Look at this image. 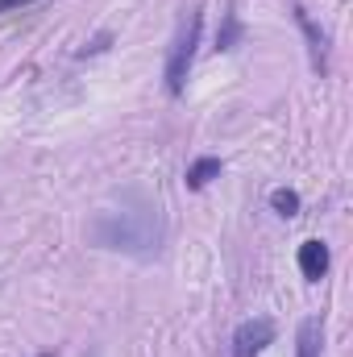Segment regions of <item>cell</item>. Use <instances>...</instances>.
I'll use <instances>...</instances> for the list:
<instances>
[{"instance_id": "1", "label": "cell", "mask_w": 353, "mask_h": 357, "mask_svg": "<svg viewBox=\"0 0 353 357\" xmlns=\"http://www.w3.org/2000/svg\"><path fill=\"white\" fill-rule=\"evenodd\" d=\"M91 245L100 250H117V254H133V258H150L163 245V216L158 204L129 195L121 208H104L88 229Z\"/></svg>"}, {"instance_id": "2", "label": "cell", "mask_w": 353, "mask_h": 357, "mask_svg": "<svg viewBox=\"0 0 353 357\" xmlns=\"http://www.w3.org/2000/svg\"><path fill=\"white\" fill-rule=\"evenodd\" d=\"M200 29H204V17H200V8H195V13L183 21L175 46H171V54H167V91H171V96H179V91L187 88L191 63H195V46H200Z\"/></svg>"}, {"instance_id": "3", "label": "cell", "mask_w": 353, "mask_h": 357, "mask_svg": "<svg viewBox=\"0 0 353 357\" xmlns=\"http://www.w3.org/2000/svg\"><path fill=\"white\" fill-rule=\"evenodd\" d=\"M274 341V324L270 320H246L237 333H233V357H258Z\"/></svg>"}, {"instance_id": "4", "label": "cell", "mask_w": 353, "mask_h": 357, "mask_svg": "<svg viewBox=\"0 0 353 357\" xmlns=\"http://www.w3.org/2000/svg\"><path fill=\"white\" fill-rule=\"evenodd\" d=\"M329 262H333V258H329V245H324V241L312 237V241L299 245V274H303L308 282H320V278L329 274Z\"/></svg>"}, {"instance_id": "5", "label": "cell", "mask_w": 353, "mask_h": 357, "mask_svg": "<svg viewBox=\"0 0 353 357\" xmlns=\"http://www.w3.org/2000/svg\"><path fill=\"white\" fill-rule=\"evenodd\" d=\"M320 341H324V324H320V316H308L299 324V337H295L299 357H320Z\"/></svg>"}, {"instance_id": "6", "label": "cell", "mask_w": 353, "mask_h": 357, "mask_svg": "<svg viewBox=\"0 0 353 357\" xmlns=\"http://www.w3.org/2000/svg\"><path fill=\"white\" fill-rule=\"evenodd\" d=\"M220 171H225V162H220V158H195V162L187 167V187H191V191H200V187H208L212 178L220 175Z\"/></svg>"}, {"instance_id": "7", "label": "cell", "mask_w": 353, "mask_h": 357, "mask_svg": "<svg viewBox=\"0 0 353 357\" xmlns=\"http://www.w3.org/2000/svg\"><path fill=\"white\" fill-rule=\"evenodd\" d=\"M270 208H274L278 216H287V220H291V216L299 212V195H295L291 187H274V191H270Z\"/></svg>"}, {"instance_id": "8", "label": "cell", "mask_w": 353, "mask_h": 357, "mask_svg": "<svg viewBox=\"0 0 353 357\" xmlns=\"http://www.w3.org/2000/svg\"><path fill=\"white\" fill-rule=\"evenodd\" d=\"M295 21H299V29L308 33V42H312V54H316V67H320V63H324V33H320V29L308 21V13H303V8H295Z\"/></svg>"}, {"instance_id": "9", "label": "cell", "mask_w": 353, "mask_h": 357, "mask_svg": "<svg viewBox=\"0 0 353 357\" xmlns=\"http://www.w3.org/2000/svg\"><path fill=\"white\" fill-rule=\"evenodd\" d=\"M237 38H241V21H237V13H229V17H225V29H220V38H216V46H220V50H233Z\"/></svg>"}, {"instance_id": "10", "label": "cell", "mask_w": 353, "mask_h": 357, "mask_svg": "<svg viewBox=\"0 0 353 357\" xmlns=\"http://www.w3.org/2000/svg\"><path fill=\"white\" fill-rule=\"evenodd\" d=\"M25 4H33V0H0V13H8V8H25Z\"/></svg>"}, {"instance_id": "11", "label": "cell", "mask_w": 353, "mask_h": 357, "mask_svg": "<svg viewBox=\"0 0 353 357\" xmlns=\"http://www.w3.org/2000/svg\"><path fill=\"white\" fill-rule=\"evenodd\" d=\"M42 357H54V354H42Z\"/></svg>"}]
</instances>
